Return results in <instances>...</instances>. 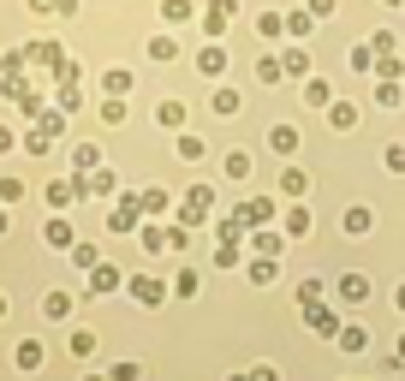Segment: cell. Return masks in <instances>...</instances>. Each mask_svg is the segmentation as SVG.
<instances>
[{
	"label": "cell",
	"mask_w": 405,
	"mask_h": 381,
	"mask_svg": "<svg viewBox=\"0 0 405 381\" xmlns=\"http://www.w3.org/2000/svg\"><path fill=\"white\" fill-rule=\"evenodd\" d=\"M269 149H274V155H286V149H298V132H292V125H274V132H269Z\"/></svg>",
	"instance_id": "obj_1"
},
{
	"label": "cell",
	"mask_w": 405,
	"mask_h": 381,
	"mask_svg": "<svg viewBox=\"0 0 405 381\" xmlns=\"http://www.w3.org/2000/svg\"><path fill=\"white\" fill-rule=\"evenodd\" d=\"M132 292H137V298H143V304H161V286H155V280H137Z\"/></svg>",
	"instance_id": "obj_6"
},
{
	"label": "cell",
	"mask_w": 405,
	"mask_h": 381,
	"mask_svg": "<svg viewBox=\"0 0 405 381\" xmlns=\"http://www.w3.org/2000/svg\"><path fill=\"white\" fill-rule=\"evenodd\" d=\"M345 233H370V209H352L345 215Z\"/></svg>",
	"instance_id": "obj_4"
},
{
	"label": "cell",
	"mask_w": 405,
	"mask_h": 381,
	"mask_svg": "<svg viewBox=\"0 0 405 381\" xmlns=\"http://www.w3.org/2000/svg\"><path fill=\"white\" fill-rule=\"evenodd\" d=\"M310 328H316V334H334V328H340V322H334L328 310H310Z\"/></svg>",
	"instance_id": "obj_7"
},
{
	"label": "cell",
	"mask_w": 405,
	"mask_h": 381,
	"mask_svg": "<svg viewBox=\"0 0 405 381\" xmlns=\"http://www.w3.org/2000/svg\"><path fill=\"white\" fill-rule=\"evenodd\" d=\"M340 292H345V298H352V304H358V298H363V292H370V286H363V274H345V280H340Z\"/></svg>",
	"instance_id": "obj_3"
},
{
	"label": "cell",
	"mask_w": 405,
	"mask_h": 381,
	"mask_svg": "<svg viewBox=\"0 0 405 381\" xmlns=\"http://www.w3.org/2000/svg\"><path fill=\"white\" fill-rule=\"evenodd\" d=\"M42 364V346H36V339H24V346H18V369H36Z\"/></svg>",
	"instance_id": "obj_2"
},
{
	"label": "cell",
	"mask_w": 405,
	"mask_h": 381,
	"mask_svg": "<svg viewBox=\"0 0 405 381\" xmlns=\"http://www.w3.org/2000/svg\"><path fill=\"white\" fill-rule=\"evenodd\" d=\"M6 143H12V132H6V125H0V149H6Z\"/></svg>",
	"instance_id": "obj_8"
},
{
	"label": "cell",
	"mask_w": 405,
	"mask_h": 381,
	"mask_svg": "<svg viewBox=\"0 0 405 381\" xmlns=\"http://www.w3.org/2000/svg\"><path fill=\"white\" fill-rule=\"evenodd\" d=\"M161 12H167V24H179V18H191V0H167Z\"/></svg>",
	"instance_id": "obj_5"
}]
</instances>
